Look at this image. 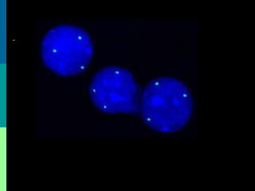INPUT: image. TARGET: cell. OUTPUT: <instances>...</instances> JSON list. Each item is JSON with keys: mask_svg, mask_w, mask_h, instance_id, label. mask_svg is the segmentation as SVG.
I'll return each instance as SVG.
<instances>
[{"mask_svg": "<svg viewBox=\"0 0 255 191\" xmlns=\"http://www.w3.org/2000/svg\"><path fill=\"white\" fill-rule=\"evenodd\" d=\"M142 119L147 127L161 133L183 129L191 119L193 99L179 80L160 78L148 83L142 94Z\"/></svg>", "mask_w": 255, "mask_h": 191, "instance_id": "obj_1", "label": "cell"}, {"mask_svg": "<svg viewBox=\"0 0 255 191\" xmlns=\"http://www.w3.org/2000/svg\"><path fill=\"white\" fill-rule=\"evenodd\" d=\"M41 55L48 70L69 78L87 70L94 55V45L90 34L82 28L60 25L44 36Z\"/></svg>", "mask_w": 255, "mask_h": 191, "instance_id": "obj_2", "label": "cell"}, {"mask_svg": "<svg viewBox=\"0 0 255 191\" xmlns=\"http://www.w3.org/2000/svg\"><path fill=\"white\" fill-rule=\"evenodd\" d=\"M89 94L95 107L105 113L137 111V83L133 74L124 68L110 66L98 71L92 79Z\"/></svg>", "mask_w": 255, "mask_h": 191, "instance_id": "obj_3", "label": "cell"}]
</instances>
